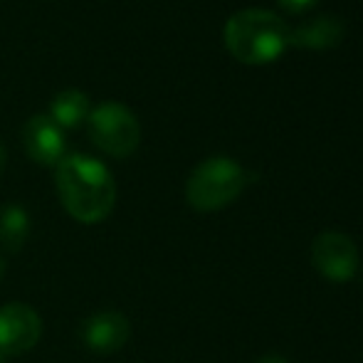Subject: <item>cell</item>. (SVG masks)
Listing matches in <instances>:
<instances>
[{
    "label": "cell",
    "mask_w": 363,
    "mask_h": 363,
    "mask_svg": "<svg viewBox=\"0 0 363 363\" xmlns=\"http://www.w3.org/2000/svg\"><path fill=\"white\" fill-rule=\"evenodd\" d=\"M3 272H5V264H3V257H0V277H3Z\"/></svg>",
    "instance_id": "15"
},
{
    "label": "cell",
    "mask_w": 363,
    "mask_h": 363,
    "mask_svg": "<svg viewBox=\"0 0 363 363\" xmlns=\"http://www.w3.org/2000/svg\"><path fill=\"white\" fill-rule=\"evenodd\" d=\"M277 3H279V8L287 10V13L299 15V13H306L309 8H314L316 0H277Z\"/></svg>",
    "instance_id": "12"
},
{
    "label": "cell",
    "mask_w": 363,
    "mask_h": 363,
    "mask_svg": "<svg viewBox=\"0 0 363 363\" xmlns=\"http://www.w3.org/2000/svg\"><path fill=\"white\" fill-rule=\"evenodd\" d=\"M89 96L82 89H62L50 104V119L60 126V129H77L84 124L89 116Z\"/></svg>",
    "instance_id": "10"
},
{
    "label": "cell",
    "mask_w": 363,
    "mask_h": 363,
    "mask_svg": "<svg viewBox=\"0 0 363 363\" xmlns=\"http://www.w3.org/2000/svg\"><path fill=\"white\" fill-rule=\"evenodd\" d=\"M228 52L245 65L274 62L289 45V28L264 8H245L230 15L223 30Z\"/></svg>",
    "instance_id": "2"
},
{
    "label": "cell",
    "mask_w": 363,
    "mask_h": 363,
    "mask_svg": "<svg viewBox=\"0 0 363 363\" xmlns=\"http://www.w3.org/2000/svg\"><path fill=\"white\" fill-rule=\"evenodd\" d=\"M23 146L40 166H57L65 158V131L50 119V114H35L23 126Z\"/></svg>",
    "instance_id": "7"
},
{
    "label": "cell",
    "mask_w": 363,
    "mask_h": 363,
    "mask_svg": "<svg viewBox=\"0 0 363 363\" xmlns=\"http://www.w3.org/2000/svg\"><path fill=\"white\" fill-rule=\"evenodd\" d=\"M247 186V173L235 158L213 156L193 168L186 183V201L198 213H216L240 198Z\"/></svg>",
    "instance_id": "3"
},
{
    "label": "cell",
    "mask_w": 363,
    "mask_h": 363,
    "mask_svg": "<svg viewBox=\"0 0 363 363\" xmlns=\"http://www.w3.org/2000/svg\"><path fill=\"white\" fill-rule=\"evenodd\" d=\"M57 196L65 211L84 225L109 218L116 203V181L101 161L69 153L55 166Z\"/></svg>",
    "instance_id": "1"
},
{
    "label": "cell",
    "mask_w": 363,
    "mask_h": 363,
    "mask_svg": "<svg viewBox=\"0 0 363 363\" xmlns=\"http://www.w3.org/2000/svg\"><path fill=\"white\" fill-rule=\"evenodd\" d=\"M89 136L96 148L114 158H126L141 144V124L136 114L121 101H104L86 116Z\"/></svg>",
    "instance_id": "4"
},
{
    "label": "cell",
    "mask_w": 363,
    "mask_h": 363,
    "mask_svg": "<svg viewBox=\"0 0 363 363\" xmlns=\"http://www.w3.org/2000/svg\"><path fill=\"white\" fill-rule=\"evenodd\" d=\"M309 257L314 269L324 279L334 284L351 282L359 272V247L356 242L344 233L336 230H326V233L316 235L311 242Z\"/></svg>",
    "instance_id": "5"
},
{
    "label": "cell",
    "mask_w": 363,
    "mask_h": 363,
    "mask_svg": "<svg viewBox=\"0 0 363 363\" xmlns=\"http://www.w3.org/2000/svg\"><path fill=\"white\" fill-rule=\"evenodd\" d=\"M30 235V216L23 206H10L0 208V245L8 252H18L23 245L28 242Z\"/></svg>",
    "instance_id": "11"
},
{
    "label": "cell",
    "mask_w": 363,
    "mask_h": 363,
    "mask_svg": "<svg viewBox=\"0 0 363 363\" xmlns=\"http://www.w3.org/2000/svg\"><path fill=\"white\" fill-rule=\"evenodd\" d=\"M255 363H289V359H284L282 354H264V356H259Z\"/></svg>",
    "instance_id": "13"
},
{
    "label": "cell",
    "mask_w": 363,
    "mask_h": 363,
    "mask_svg": "<svg viewBox=\"0 0 363 363\" xmlns=\"http://www.w3.org/2000/svg\"><path fill=\"white\" fill-rule=\"evenodd\" d=\"M5 361H8V359H5V356H3V354H0V363H5Z\"/></svg>",
    "instance_id": "16"
},
{
    "label": "cell",
    "mask_w": 363,
    "mask_h": 363,
    "mask_svg": "<svg viewBox=\"0 0 363 363\" xmlns=\"http://www.w3.org/2000/svg\"><path fill=\"white\" fill-rule=\"evenodd\" d=\"M5 166H8V151H5V146H0V176H3Z\"/></svg>",
    "instance_id": "14"
},
{
    "label": "cell",
    "mask_w": 363,
    "mask_h": 363,
    "mask_svg": "<svg viewBox=\"0 0 363 363\" xmlns=\"http://www.w3.org/2000/svg\"><path fill=\"white\" fill-rule=\"evenodd\" d=\"M79 336L84 346L94 354H116L124 349L131 336L129 319L119 311H99L82 324Z\"/></svg>",
    "instance_id": "8"
},
{
    "label": "cell",
    "mask_w": 363,
    "mask_h": 363,
    "mask_svg": "<svg viewBox=\"0 0 363 363\" xmlns=\"http://www.w3.org/2000/svg\"><path fill=\"white\" fill-rule=\"evenodd\" d=\"M43 336V319L23 301L0 306V354L5 359L30 351Z\"/></svg>",
    "instance_id": "6"
},
{
    "label": "cell",
    "mask_w": 363,
    "mask_h": 363,
    "mask_svg": "<svg viewBox=\"0 0 363 363\" xmlns=\"http://www.w3.org/2000/svg\"><path fill=\"white\" fill-rule=\"evenodd\" d=\"M344 20L336 15H319L309 23H301L289 30V45L301 50H331L344 40Z\"/></svg>",
    "instance_id": "9"
}]
</instances>
